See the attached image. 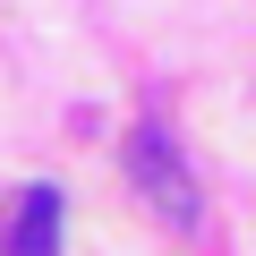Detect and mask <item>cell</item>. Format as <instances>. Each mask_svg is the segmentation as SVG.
I'll return each mask as SVG.
<instances>
[{
  "instance_id": "cell-1",
  "label": "cell",
  "mask_w": 256,
  "mask_h": 256,
  "mask_svg": "<svg viewBox=\"0 0 256 256\" xmlns=\"http://www.w3.org/2000/svg\"><path fill=\"white\" fill-rule=\"evenodd\" d=\"M128 180H137V196L171 222V230H196V214H205V196H196V180H188V162H180V146L162 137V128H128Z\"/></svg>"
},
{
  "instance_id": "cell-2",
  "label": "cell",
  "mask_w": 256,
  "mask_h": 256,
  "mask_svg": "<svg viewBox=\"0 0 256 256\" xmlns=\"http://www.w3.org/2000/svg\"><path fill=\"white\" fill-rule=\"evenodd\" d=\"M0 256H60V188H26V196L9 205Z\"/></svg>"
}]
</instances>
